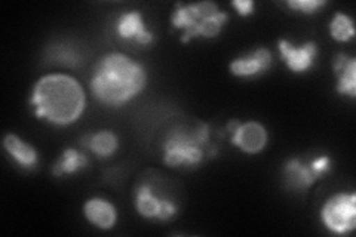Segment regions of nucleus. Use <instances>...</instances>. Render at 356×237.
Masks as SVG:
<instances>
[{
    "label": "nucleus",
    "instance_id": "obj_1",
    "mask_svg": "<svg viewBox=\"0 0 356 237\" xmlns=\"http://www.w3.org/2000/svg\"><path fill=\"white\" fill-rule=\"evenodd\" d=\"M36 116L55 125L76 122L85 110V94L79 82L67 74L43 76L31 95Z\"/></svg>",
    "mask_w": 356,
    "mask_h": 237
},
{
    "label": "nucleus",
    "instance_id": "obj_2",
    "mask_svg": "<svg viewBox=\"0 0 356 237\" xmlns=\"http://www.w3.org/2000/svg\"><path fill=\"white\" fill-rule=\"evenodd\" d=\"M146 72L127 55L110 54L94 70L91 89L94 95L108 106H120L136 97L146 86Z\"/></svg>",
    "mask_w": 356,
    "mask_h": 237
},
{
    "label": "nucleus",
    "instance_id": "obj_3",
    "mask_svg": "<svg viewBox=\"0 0 356 237\" xmlns=\"http://www.w3.org/2000/svg\"><path fill=\"white\" fill-rule=\"evenodd\" d=\"M209 129L199 123L195 128H178L163 142V161L170 166H196L209 149Z\"/></svg>",
    "mask_w": 356,
    "mask_h": 237
},
{
    "label": "nucleus",
    "instance_id": "obj_4",
    "mask_svg": "<svg viewBox=\"0 0 356 237\" xmlns=\"http://www.w3.org/2000/svg\"><path fill=\"white\" fill-rule=\"evenodd\" d=\"M227 14L221 13L218 6L213 2H199L193 5H178L172 15V24L175 28H184L183 42H188L193 38H216Z\"/></svg>",
    "mask_w": 356,
    "mask_h": 237
},
{
    "label": "nucleus",
    "instance_id": "obj_5",
    "mask_svg": "<svg viewBox=\"0 0 356 237\" xmlns=\"http://www.w3.org/2000/svg\"><path fill=\"white\" fill-rule=\"evenodd\" d=\"M322 220L334 233H348L356 225V196L339 193L322 208Z\"/></svg>",
    "mask_w": 356,
    "mask_h": 237
},
{
    "label": "nucleus",
    "instance_id": "obj_6",
    "mask_svg": "<svg viewBox=\"0 0 356 237\" xmlns=\"http://www.w3.org/2000/svg\"><path fill=\"white\" fill-rule=\"evenodd\" d=\"M330 169V157L322 156L315 161H289L284 167L285 186L291 190L305 191Z\"/></svg>",
    "mask_w": 356,
    "mask_h": 237
},
{
    "label": "nucleus",
    "instance_id": "obj_7",
    "mask_svg": "<svg viewBox=\"0 0 356 237\" xmlns=\"http://www.w3.org/2000/svg\"><path fill=\"white\" fill-rule=\"evenodd\" d=\"M137 209L141 215L146 218L170 220L175 215L174 203L153 195V191L149 186H143L138 188Z\"/></svg>",
    "mask_w": 356,
    "mask_h": 237
},
{
    "label": "nucleus",
    "instance_id": "obj_8",
    "mask_svg": "<svg viewBox=\"0 0 356 237\" xmlns=\"http://www.w3.org/2000/svg\"><path fill=\"white\" fill-rule=\"evenodd\" d=\"M233 132H235V135H233V144L250 154L261 152L267 142L266 129L257 122H248L241 126L238 125V128Z\"/></svg>",
    "mask_w": 356,
    "mask_h": 237
},
{
    "label": "nucleus",
    "instance_id": "obj_9",
    "mask_svg": "<svg viewBox=\"0 0 356 237\" xmlns=\"http://www.w3.org/2000/svg\"><path fill=\"white\" fill-rule=\"evenodd\" d=\"M280 51L282 55V60L286 63L289 69L293 72L302 73L310 69V65L314 64V58L316 55V44L310 42L303 44V47L297 48V47H293V44L286 40H281Z\"/></svg>",
    "mask_w": 356,
    "mask_h": 237
},
{
    "label": "nucleus",
    "instance_id": "obj_10",
    "mask_svg": "<svg viewBox=\"0 0 356 237\" xmlns=\"http://www.w3.org/2000/svg\"><path fill=\"white\" fill-rule=\"evenodd\" d=\"M270 65H272L270 52L264 48H260L248 56H243V58H238L233 61L230 64V72L239 77H251L269 70Z\"/></svg>",
    "mask_w": 356,
    "mask_h": 237
},
{
    "label": "nucleus",
    "instance_id": "obj_11",
    "mask_svg": "<svg viewBox=\"0 0 356 237\" xmlns=\"http://www.w3.org/2000/svg\"><path fill=\"white\" fill-rule=\"evenodd\" d=\"M118 33L124 39H134L141 44H147L153 40V36L144 27L141 14L137 10L127 13L118 21Z\"/></svg>",
    "mask_w": 356,
    "mask_h": 237
},
{
    "label": "nucleus",
    "instance_id": "obj_12",
    "mask_svg": "<svg viewBox=\"0 0 356 237\" xmlns=\"http://www.w3.org/2000/svg\"><path fill=\"white\" fill-rule=\"evenodd\" d=\"M86 218L99 229H111L116 222V211L104 199H91L85 205Z\"/></svg>",
    "mask_w": 356,
    "mask_h": 237
},
{
    "label": "nucleus",
    "instance_id": "obj_13",
    "mask_svg": "<svg viewBox=\"0 0 356 237\" xmlns=\"http://www.w3.org/2000/svg\"><path fill=\"white\" fill-rule=\"evenodd\" d=\"M334 70L339 73V92L350 97L356 95V60L339 55Z\"/></svg>",
    "mask_w": 356,
    "mask_h": 237
},
{
    "label": "nucleus",
    "instance_id": "obj_14",
    "mask_svg": "<svg viewBox=\"0 0 356 237\" xmlns=\"http://www.w3.org/2000/svg\"><path fill=\"white\" fill-rule=\"evenodd\" d=\"M3 145L8 153L22 166H33L38 162L36 150L33 149L30 144L19 140L17 135H6V138L3 140Z\"/></svg>",
    "mask_w": 356,
    "mask_h": 237
},
{
    "label": "nucleus",
    "instance_id": "obj_15",
    "mask_svg": "<svg viewBox=\"0 0 356 237\" xmlns=\"http://www.w3.org/2000/svg\"><path fill=\"white\" fill-rule=\"evenodd\" d=\"M86 147L92 153L102 157H107L110 154H113L118 149V138L115 137L113 132L102 131L95 135H91V137L86 140Z\"/></svg>",
    "mask_w": 356,
    "mask_h": 237
},
{
    "label": "nucleus",
    "instance_id": "obj_16",
    "mask_svg": "<svg viewBox=\"0 0 356 237\" xmlns=\"http://www.w3.org/2000/svg\"><path fill=\"white\" fill-rule=\"evenodd\" d=\"M88 163V157L77 152L74 149L65 150L63 154L61 162H58L54 167V174L55 175H63V174H74L76 171H79L81 167H85Z\"/></svg>",
    "mask_w": 356,
    "mask_h": 237
},
{
    "label": "nucleus",
    "instance_id": "obj_17",
    "mask_svg": "<svg viewBox=\"0 0 356 237\" xmlns=\"http://www.w3.org/2000/svg\"><path fill=\"white\" fill-rule=\"evenodd\" d=\"M330 30H331V36L340 42H346L355 36V27H353L352 19L348 15L340 14V13L331 21Z\"/></svg>",
    "mask_w": 356,
    "mask_h": 237
},
{
    "label": "nucleus",
    "instance_id": "obj_18",
    "mask_svg": "<svg viewBox=\"0 0 356 237\" xmlns=\"http://www.w3.org/2000/svg\"><path fill=\"white\" fill-rule=\"evenodd\" d=\"M324 3L325 2H322V0H291V2H288V6L302 10L305 14H312Z\"/></svg>",
    "mask_w": 356,
    "mask_h": 237
},
{
    "label": "nucleus",
    "instance_id": "obj_19",
    "mask_svg": "<svg viewBox=\"0 0 356 237\" xmlns=\"http://www.w3.org/2000/svg\"><path fill=\"white\" fill-rule=\"evenodd\" d=\"M233 6L238 9V13L241 15H248L254 9V3L251 0H235V2H233Z\"/></svg>",
    "mask_w": 356,
    "mask_h": 237
}]
</instances>
